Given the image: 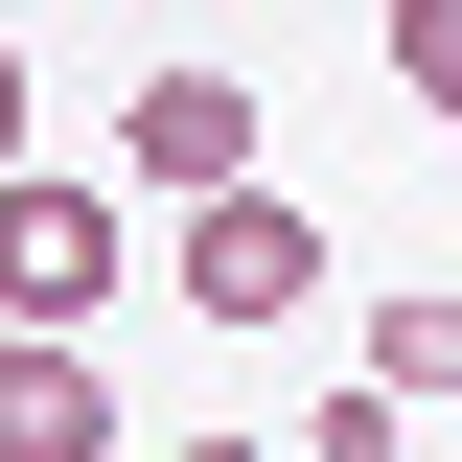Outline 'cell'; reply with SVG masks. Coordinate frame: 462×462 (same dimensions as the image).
I'll list each match as a JSON object with an SVG mask.
<instances>
[{
	"label": "cell",
	"mask_w": 462,
	"mask_h": 462,
	"mask_svg": "<svg viewBox=\"0 0 462 462\" xmlns=\"http://www.w3.org/2000/svg\"><path fill=\"white\" fill-rule=\"evenodd\" d=\"M139 278V254H116V185H0V324H47V346H93V300Z\"/></svg>",
	"instance_id": "6da1fadb"
},
{
	"label": "cell",
	"mask_w": 462,
	"mask_h": 462,
	"mask_svg": "<svg viewBox=\"0 0 462 462\" xmlns=\"http://www.w3.org/2000/svg\"><path fill=\"white\" fill-rule=\"evenodd\" d=\"M300 300H324V231L278 185H208L185 208V324H300Z\"/></svg>",
	"instance_id": "7a4b0ae2"
},
{
	"label": "cell",
	"mask_w": 462,
	"mask_h": 462,
	"mask_svg": "<svg viewBox=\"0 0 462 462\" xmlns=\"http://www.w3.org/2000/svg\"><path fill=\"white\" fill-rule=\"evenodd\" d=\"M116 185H162V208L254 185V69H139L116 93Z\"/></svg>",
	"instance_id": "3957f363"
},
{
	"label": "cell",
	"mask_w": 462,
	"mask_h": 462,
	"mask_svg": "<svg viewBox=\"0 0 462 462\" xmlns=\"http://www.w3.org/2000/svg\"><path fill=\"white\" fill-rule=\"evenodd\" d=\"M0 462H139V416H116V370H93V346L0 324Z\"/></svg>",
	"instance_id": "277c9868"
},
{
	"label": "cell",
	"mask_w": 462,
	"mask_h": 462,
	"mask_svg": "<svg viewBox=\"0 0 462 462\" xmlns=\"http://www.w3.org/2000/svg\"><path fill=\"white\" fill-rule=\"evenodd\" d=\"M370 393H393V416H462V278L370 300Z\"/></svg>",
	"instance_id": "5b68a950"
},
{
	"label": "cell",
	"mask_w": 462,
	"mask_h": 462,
	"mask_svg": "<svg viewBox=\"0 0 462 462\" xmlns=\"http://www.w3.org/2000/svg\"><path fill=\"white\" fill-rule=\"evenodd\" d=\"M370 23H393V93H416V116H462V0H370Z\"/></svg>",
	"instance_id": "8992f818"
},
{
	"label": "cell",
	"mask_w": 462,
	"mask_h": 462,
	"mask_svg": "<svg viewBox=\"0 0 462 462\" xmlns=\"http://www.w3.org/2000/svg\"><path fill=\"white\" fill-rule=\"evenodd\" d=\"M300 462H416V416H393V393H370V370H346V393H324V416H300Z\"/></svg>",
	"instance_id": "52a82bcc"
},
{
	"label": "cell",
	"mask_w": 462,
	"mask_h": 462,
	"mask_svg": "<svg viewBox=\"0 0 462 462\" xmlns=\"http://www.w3.org/2000/svg\"><path fill=\"white\" fill-rule=\"evenodd\" d=\"M139 462H300V439H139Z\"/></svg>",
	"instance_id": "ba28073f"
},
{
	"label": "cell",
	"mask_w": 462,
	"mask_h": 462,
	"mask_svg": "<svg viewBox=\"0 0 462 462\" xmlns=\"http://www.w3.org/2000/svg\"><path fill=\"white\" fill-rule=\"evenodd\" d=\"M0 185H23V69H0Z\"/></svg>",
	"instance_id": "9c48e42d"
},
{
	"label": "cell",
	"mask_w": 462,
	"mask_h": 462,
	"mask_svg": "<svg viewBox=\"0 0 462 462\" xmlns=\"http://www.w3.org/2000/svg\"><path fill=\"white\" fill-rule=\"evenodd\" d=\"M0 23H23V0H0Z\"/></svg>",
	"instance_id": "30bf717a"
}]
</instances>
